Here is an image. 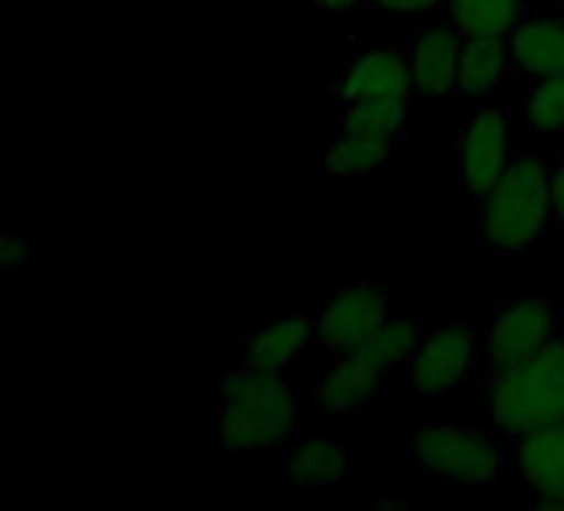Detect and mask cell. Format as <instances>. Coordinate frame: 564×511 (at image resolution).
Listing matches in <instances>:
<instances>
[{"label": "cell", "mask_w": 564, "mask_h": 511, "mask_svg": "<svg viewBox=\"0 0 564 511\" xmlns=\"http://www.w3.org/2000/svg\"><path fill=\"white\" fill-rule=\"evenodd\" d=\"M538 508H554V511H564V475H561V481L541 498V504Z\"/></svg>", "instance_id": "d4e9b609"}, {"label": "cell", "mask_w": 564, "mask_h": 511, "mask_svg": "<svg viewBox=\"0 0 564 511\" xmlns=\"http://www.w3.org/2000/svg\"><path fill=\"white\" fill-rule=\"evenodd\" d=\"M28 267V236L0 232V276H14Z\"/></svg>", "instance_id": "603a6c76"}, {"label": "cell", "mask_w": 564, "mask_h": 511, "mask_svg": "<svg viewBox=\"0 0 564 511\" xmlns=\"http://www.w3.org/2000/svg\"><path fill=\"white\" fill-rule=\"evenodd\" d=\"M478 329L468 319L435 323L409 359V392L422 402L448 399L478 369Z\"/></svg>", "instance_id": "5b68a950"}, {"label": "cell", "mask_w": 564, "mask_h": 511, "mask_svg": "<svg viewBox=\"0 0 564 511\" xmlns=\"http://www.w3.org/2000/svg\"><path fill=\"white\" fill-rule=\"evenodd\" d=\"M425 333H429V323H422V319H389L366 346H359V352H366L382 369L395 372L402 362H409L415 356Z\"/></svg>", "instance_id": "44dd1931"}, {"label": "cell", "mask_w": 564, "mask_h": 511, "mask_svg": "<svg viewBox=\"0 0 564 511\" xmlns=\"http://www.w3.org/2000/svg\"><path fill=\"white\" fill-rule=\"evenodd\" d=\"M531 8L534 0H448L445 14L462 37H511Z\"/></svg>", "instance_id": "ac0fdd59"}, {"label": "cell", "mask_w": 564, "mask_h": 511, "mask_svg": "<svg viewBox=\"0 0 564 511\" xmlns=\"http://www.w3.org/2000/svg\"><path fill=\"white\" fill-rule=\"evenodd\" d=\"M561 150H564V137H561Z\"/></svg>", "instance_id": "83f0119b"}, {"label": "cell", "mask_w": 564, "mask_h": 511, "mask_svg": "<svg viewBox=\"0 0 564 511\" xmlns=\"http://www.w3.org/2000/svg\"><path fill=\"white\" fill-rule=\"evenodd\" d=\"M399 143L402 140L339 127L326 140V160H323L326 176L336 180V183H362V180L382 173L392 163Z\"/></svg>", "instance_id": "5bb4252c"}, {"label": "cell", "mask_w": 564, "mask_h": 511, "mask_svg": "<svg viewBox=\"0 0 564 511\" xmlns=\"http://www.w3.org/2000/svg\"><path fill=\"white\" fill-rule=\"evenodd\" d=\"M518 117L538 137H564V74L528 80L518 97Z\"/></svg>", "instance_id": "d6986e66"}, {"label": "cell", "mask_w": 564, "mask_h": 511, "mask_svg": "<svg viewBox=\"0 0 564 511\" xmlns=\"http://www.w3.org/2000/svg\"><path fill=\"white\" fill-rule=\"evenodd\" d=\"M557 14L564 18V0H557Z\"/></svg>", "instance_id": "4316f807"}, {"label": "cell", "mask_w": 564, "mask_h": 511, "mask_svg": "<svg viewBox=\"0 0 564 511\" xmlns=\"http://www.w3.org/2000/svg\"><path fill=\"white\" fill-rule=\"evenodd\" d=\"M514 70L511 64V47L508 37H462L458 47V94L468 100L491 97L508 74Z\"/></svg>", "instance_id": "e0dca14e"}, {"label": "cell", "mask_w": 564, "mask_h": 511, "mask_svg": "<svg viewBox=\"0 0 564 511\" xmlns=\"http://www.w3.org/2000/svg\"><path fill=\"white\" fill-rule=\"evenodd\" d=\"M511 120L498 107H481L455 137V183L481 203L511 160Z\"/></svg>", "instance_id": "ba28073f"}, {"label": "cell", "mask_w": 564, "mask_h": 511, "mask_svg": "<svg viewBox=\"0 0 564 511\" xmlns=\"http://www.w3.org/2000/svg\"><path fill=\"white\" fill-rule=\"evenodd\" d=\"M458 47L462 34L445 11L415 18L409 28V70L412 90L422 104H448L458 94Z\"/></svg>", "instance_id": "9c48e42d"}, {"label": "cell", "mask_w": 564, "mask_h": 511, "mask_svg": "<svg viewBox=\"0 0 564 511\" xmlns=\"http://www.w3.org/2000/svg\"><path fill=\"white\" fill-rule=\"evenodd\" d=\"M303 422V399L282 376L232 366L219 382V452L223 458L275 445Z\"/></svg>", "instance_id": "7a4b0ae2"}, {"label": "cell", "mask_w": 564, "mask_h": 511, "mask_svg": "<svg viewBox=\"0 0 564 511\" xmlns=\"http://www.w3.org/2000/svg\"><path fill=\"white\" fill-rule=\"evenodd\" d=\"M316 339V319L306 313H286L272 323H256L239 336V366L262 372V376H282L293 359L303 356V349Z\"/></svg>", "instance_id": "8fae6325"}, {"label": "cell", "mask_w": 564, "mask_h": 511, "mask_svg": "<svg viewBox=\"0 0 564 511\" xmlns=\"http://www.w3.org/2000/svg\"><path fill=\"white\" fill-rule=\"evenodd\" d=\"M346 471V448L326 435L300 438L282 461V481L300 491H323L336 488Z\"/></svg>", "instance_id": "2e32d148"}, {"label": "cell", "mask_w": 564, "mask_h": 511, "mask_svg": "<svg viewBox=\"0 0 564 511\" xmlns=\"http://www.w3.org/2000/svg\"><path fill=\"white\" fill-rule=\"evenodd\" d=\"M392 319L389 290L376 280H346L339 283L319 316H316V339L329 352H352L366 346L386 323Z\"/></svg>", "instance_id": "52a82bcc"}, {"label": "cell", "mask_w": 564, "mask_h": 511, "mask_svg": "<svg viewBox=\"0 0 564 511\" xmlns=\"http://www.w3.org/2000/svg\"><path fill=\"white\" fill-rule=\"evenodd\" d=\"M362 14L372 21H415L435 11H445L448 0H359Z\"/></svg>", "instance_id": "7402d4cb"}, {"label": "cell", "mask_w": 564, "mask_h": 511, "mask_svg": "<svg viewBox=\"0 0 564 511\" xmlns=\"http://www.w3.org/2000/svg\"><path fill=\"white\" fill-rule=\"evenodd\" d=\"M409 461L438 485L495 488L508 465V442L495 428L448 422L412 432Z\"/></svg>", "instance_id": "277c9868"}, {"label": "cell", "mask_w": 564, "mask_h": 511, "mask_svg": "<svg viewBox=\"0 0 564 511\" xmlns=\"http://www.w3.org/2000/svg\"><path fill=\"white\" fill-rule=\"evenodd\" d=\"M551 229L564 232V150L551 163Z\"/></svg>", "instance_id": "cb8c5ba5"}, {"label": "cell", "mask_w": 564, "mask_h": 511, "mask_svg": "<svg viewBox=\"0 0 564 511\" xmlns=\"http://www.w3.org/2000/svg\"><path fill=\"white\" fill-rule=\"evenodd\" d=\"M0 226H4V219H0Z\"/></svg>", "instance_id": "f1b7e54d"}, {"label": "cell", "mask_w": 564, "mask_h": 511, "mask_svg": "<svg viewBox=\"0 0 564 511\" xmlns=\"http://www.w3.org/2000/svg\"><path fill=\"white\" fill-rule=\"evenodd\" d=\"M389 369L372 362L366 352H339L316 385V402L333 418H359L386 399Z\"/></svg>", "instance_id": "30bf717a"}, {"label": "cell", "mask_w": 564, "mask_h": 511, "mask_svg": "<svg viewBox=\"0 0 564 511\" xmlns=\"http://www.w3.org/2000/svg\"><path fill=\"white\" fill-rule=\"evenodd\" d=\"M511 64L524 80L564 74V18H528L511 37Z\"/></svg>", "instance_id": "9a60e30c"}, {"label": "cell", "mask_w": 564, "mask_h": 511, "mask_svg": "<svg viewBox=\"0 0 564 511\" xmlns=\"http://www.w3.org/2000/svg\"><path fill=\"white\" fill-rule=\"evenodd\" d=\"M561 333V313L544 300H518L495 313L478 343L481 379L538 356Z\"/></svg>", "instance_id": "8992f818"}, {"label": "cell", "mask_w": 564, "mask_h": 511, "mask_svg": "<svg viewBox=\"0 0 564 511\" xmlns=\"http://www.w3.org/2000/svg\"><path fill=\"white\" fill-rule=\"evenodd\" d=\"M508 465L514 468L518 485L531 494V504L538 508L541 498L564 475V422H554V425L534 428L521 438H511Z\"/></svg>", "instance_id": "4fadbf2b"}, {"label": "cell", "mask_w": 564, "mask_h": 511, "mask_svg": "<svg viewBox=\"0 0 564 511\" xmlns=\"http://www.w3.org/2000/svg\"><path fill=\"white\" fill-rule=\"evenodd\" d=\"M551 229V163L514 150L495 189L478 203V246L495 256L528 252Z\"/></svg>", "instance_id": "6da1fadb"}, {"label": "cell", "mask_w": 564, "mask_h": 511, "mask_svg": "<svg viewBox=\"0 0 564 511\" xmlns=\"http://www.w3.org/2000/svg\"><path fill=\"white\" fill-rule=\"evenodd\" d=\"M481 412L505 442L564 422V329L538 356L481 379Z\"/></svg>", "instance_id": "3957f363"}, {"label": "cell", "mask_w": 564, "mask_h": 511, "mask_svg": "<svg viewBox=\"0 0 564 511\" xmlns=\"http://www.w3.org/2000/svg\"><path fill=\"white\" fill-rule=\"evenodd\" d=\"M409 113H412V100H402V97H362V100L343 104V127L376 133V137L405 140Z\"/></svg>", "instance_id": "ffe728a7"}, {"label": "cell", "mask_w": 564, "mask_h": 511, "mask_svg": "<svg viewBox=\"0 0 564 511\" xmlns=\"http://www.w3.org/2000/svg\"><path fill=\"white\" fill-rule=\"evenodd\" d=\"M303 4H310L316 11H349L359 4V0H303Z\"/></svg>", "instance_id": "484cf974"}, {"label": "cell", "mask_w": 564, "mask_h": 511, "mask_svg": "<svg viewBox=\"0 0 564 511\" xmlns=\"http://www.w3.org/2000/svg\"><path fill=\"white\" fill-rule=\"evenodd\" d=\"M336 97L343 104L362 100V97H402L415 100L412 90V70H409V51L372 44L349 57L346 74L336 80Z\"/></svg>", "instance_id": "7c38bea8"}]
</instances>
